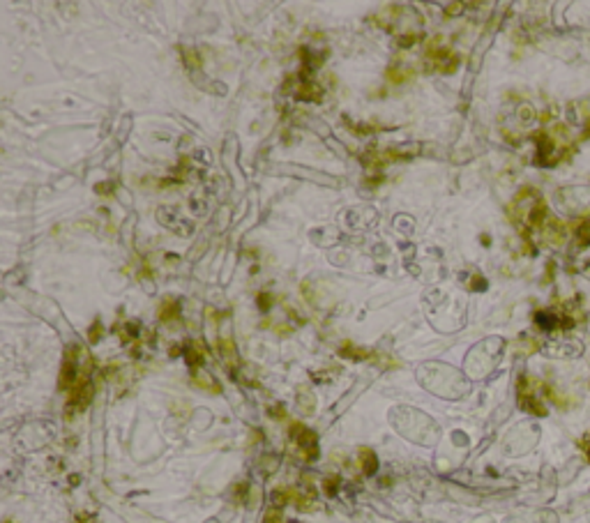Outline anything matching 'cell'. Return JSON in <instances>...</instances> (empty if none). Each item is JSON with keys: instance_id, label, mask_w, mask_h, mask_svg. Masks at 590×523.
Wrapping results in <instances>:
<instances>
[{"instance_id": "1", "label": "cell", "mask_w": 590, "mask_h": 523, "mask_svg": "<svg viewBox=\"0 0 590 523\" xmlns=\"http://www.w3.org/2000/svg\"><path fill=\"white\" fill-rule=\"evenodd\" d=\"M178 314H180V309L176 307V302L169 300V302H164V305H162V312H160V318H167V321H169V318H176Z\"/></svg>"}, {"instance_id": "2", "label": "cell", "mask_w": 590, "mask_h": 523, "mask_svg": "<svg viewBox=\"0 0 590 523\" xmlns=\"http://www.w3.org/2000/svg\"><path fill=\"white\" fill-rule=\"evenodd\" d=\"M409 72H397V70H390L388 72V79L392 81V83H401V81H406L409 79Z\"/></svg>"}, {"instance_id": "3", "label": "cell", "mask_w": 590, "mask_h": 523, "mask_svg": "<svg viewBox=\"0 0 590 523\" xmlns=\"http://www.w3.org/2000/svg\"><path fill=\"white\" fill-rule=\"evenodd\" d=\"M258 300H261V305H263L261 309H267V305H270V295H261Z\"/></svg>"}]
</instances>
